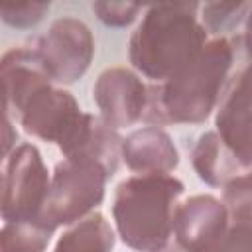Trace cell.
<instances>
[{
  "instance_id": "cell-14",
  "label": "cell",
  "mask_w": 252,
  "mask_h": 252,
  "mask_svg": "<svg viewBox=\"0 0 252 252\" xmlns=\"http://www.w3.org/2000/svg\"><path fill=\"white\" fill-rule=\"evenodd\" d=\"M122 142L124 138L118 136V132L108 126L100 116L89 114V122L71 150L67 158H89L98 161L108 175L112 177L118 169V161L122 158Z\"/></svg>"
},
{
  "instance_id": "cell-13",
  "label": "cell",
  "mask_w": 252,
  "mask_h": 252,
  "mask_svg": "<svg viewBox=\"0 0 252 252\" xmlns=\"http://www.w3.org/2000/svg\"><path fill=\"white\" fill-rule=\"evenodd\" d=\"M191 161L199 179L213 187H224L230 179L246 171L217 130L199 136L191 152Z\"/></svg>"
},
{
  "instance_id": "cell-1",
  "label": "cell",
  "mask_w": 252,
  "mask_h": 252,
  "mask_svg": "<svg viewBox=\"0 0 252 252\" xmlns=\"http://www.w3.org/2000/svg\"><path fill=\"white\" fill-rule=\"evenodd\" d=\"M234 61V45L228 37L209 39L205 47L167 81L148 87L144 122L150 126L201 124L219 106Z\"/></svg>"
},
{
  "instance_id": "cell-12",
  "label": "cell",
  "mask_w": 252,
  "mask_h": 252,
  "mask_svg": "<svg viewBox=\"0 0 252 252\" xmlns=\"http://www.w3.org/2000/svg\"><path fill=\"white\" fill-rule=\"evenodd\" d=\"M122 159L136 175H169L179 165V152L165 130L146 126L124 138Z\"/></svg>"
},
{
  "instance_id": "cell-6",
  "label": "cell",
  "mask_w": 252,
  "mask_h": 252,
  "mask_svg": "<svg viewBox=\"0 0 252 252\" xmlns=\"http://www.w3.org/2000/svg\"><path fill=\"white\" fill-rule=\"evenodd\" d=\"M18 120L26 134L57 144L61 154L69 156L87 126L89 112L81 110L69 91L49 85L32 96Z\"/></svg>"
},
{
  "instance_id": "cell-9",
  "label": "cell",
  "mask_w": 252,
  "mask_h": 252,
  "mask_svg": "<svg viewBox=\"0 0 252 252\" xmlns=\"http://www.w3.org/2000/svg\"><path fill=\"white\" fill-rule=\"evenodd\" d=\"M93 98L100 110V118L118 130L144 118L148 85L130 69L110 67L98 75L93 87Z\"/></svg>"
},
{
  "instance_id": "cell-8",
  "label": "cell",
  "mask_w": 252,
  "mask_h": 252,
  "mask_svg": "<svg viewBox=\"0 0 252 252\" xmlns=\"http://www.w3.org/2000/svg\"><path fill=\"white\" fill-rule=\"evenodd\" d=\"M215 126L246 171H252V59L226 83Z\"/></svg>"
},
{
  "instance_id": "cell-20",
  "label": "cell",
  "mask_w": 252,
  "mask_h": 252,
  "mask_svg": "<svg viewBox=\"0 0 252 252\" xmlns=\"http://www.w3.org/2000/svg\"><path fill=\"white\" fill-rule=\"evenodd\" d=\"M207 252H252V224L232 222Z\"/></svg>"
},
{
  "instance_id": "cell-10",
  "label": "cell",
  "mask_w": 252,
  "mask_h": 252,
  "mask_svg": "<svg viewBox=\"0 0 252 252\" xmlns=\"http://www.w3.org/2000/svg\"><path fill=\"white\" fill-rule=\"evenodd\" d=\"M230 224L224 203L213 195H193L177 205L173 236L187 252H207Z\"/></svg>"
},
{
  "instance_id": "cell-21",
  "label": "cell",
  "mask_w": 252,
  "mask_h": 252,
  "mask_svg": "<svg viewBox=\"0 0 252 252\" xmlns=\"http://www.w3.org/2000/svg\"><path fill=\"white\" fill-rule=\"evenodd\" d=\"M93 10L102 24L112 28H124L138 18L142 6L132 2H94Z\"/></svg>"
},
{
  "instance_id": "cell-17",
  "label": "cell",
  "mask_w": 252,
  "mask_h": 252,
  "mask_svg": "<svg viewBox=\"0 0 252 252\" xmlns=\"http://www.w3.org/2000/svg\"><path fill=\"white\" fill-rule=\"evenodd\" d=\"M232 222L252 224V171H244L222 187L220 199Z\"/></svg>"
},
{
  "instance_id": "cell-3",
  "label": "cell",
  "mask_w": 252,
  "mask_h": 252,
  "mask_svg": "<svg viewBox=\"0 0 252 252\" xmlns=\"http://www.w3.org/2000/svg\"><path fill=\"white\" fill-rule=\"evenodd\" d=\"M173 175H132L118 183L112 219L120 240L136 252H158L173 234V215L183 195Z\"/></svg>"
},
{
  "instance_id": "cell-15",
  "label": "cell",
  "mask_w": 252,
  "mask_h": 252,
  "mask_svg": "<svg viewBox=\"0 0 252 252\" xmlns=\"http://www.w3.org/2000/svg\"><path fill=\"white\" fill-rule=\"evenodd\" d=\"M114 230L100 213H91L71 224L57 240L53 252H112Z\"/></svg>"
},
{
  "instance_id": "cell-18",
  "label": "cell",
  "mask_w": 252,
  "mask_h": 252,
  "mask_svg": "<svg viewBox=\"0 0 252 252\" xmlns=\"http://www.w3.org/2000/svg\"><path fill=\"white\" fill-rule=\"evenodd\" d=\"M250 4H224V2H209L201 6V20L207 32L220 33L234 30L250 12Z\"/></svg>"
},
{
  "instance_id": "cell-2",
  "label": "cell",
  "mask_w": 252,
  "mask_h": 252,
  "mask_svg": "<svg viewBox=\"0 0 252 252\" xmlns=\"http://www.w3.org/2000/svg\"><path fill=\"white\" fill-rule=\"evenodd\" d=\"M195 2L150 6L128 45L130 63L154 83L167 81L209 41Z\"/></svg>"
},
{
  "instance_id": "cell-19",
  "label": "cell",
  "mask_w": 252,
  "mask_h": 252,
  "mask_svg": "<svg viewBox=\"0 0 252 252\" xmlns=\"http://www.w3.org/2000/svg\"><path fill=\"white\" fill-rule=\"evenodd\" d=\"M49 12V2H26V4H4L0 8L2 20L14 28H32L39 24Z\"/></svg>"
},
{
  "instance_id": "cell-23",
  "label": "cell",
  "mask_w": 252,
  "mask_h": 252,
  "mask_svg": "<svg viewBox=\"0 0 252 252\" xmlns=\"http://www.w3.org/2000/svg\"><path fill=\"white\" fill-rule=\"evenodd\" d=\"M158 252H187L181 244H177V242H167L161 250H158Z\"/></svg>"
},
{
  "instance_id": "cell-5",
  "label": "cell",
  "mask_w": 252,
  "mask_h": 252,
  "mask_svg": "<svg viewBox=\"0 0 252 252\" xmlns=\"http://www.w3.org/2000/svg\"><path fill=\"white\" fill-rule=\"evenodd\" d=\"M51 177L39 150L20 144L4 158L2 173V220L20 222L41 219Z\"/></svg>"
},
{
  "instance_id": "cell-7",
  "label": "cell",
  "mask_w": 252,
  "mask_h": 252,
  "mask_svg": "<svg viewBox=\"0 0 252 252\" xmlns=\"http://www.w3.org/2000/svg\"><path fill=\"white\" fill-rule=\"evenodd\" d=\"M53 83L71 85L81 79L94 55V37L77 18H59L33 41Z\"/></svg>"
},
{
  "instance_id": "cell-22",
  "label": "cell",
  "mask_w": 252,
  "mask_h": 252,
  "mask_svg": "<svg viewBox=\"0 0 252 252\" xmlns=\"http://www.w3.org/2000/svg\"><path fill=\"white\" fill-rule=\"evenodd\" d=\"M244 45L252 57V8H250V12L246 16V24H244Z\"/></svg>"
},
{
  "instance_id": "cell-11",
  "label": "cell",
  "mask_w": 252,
  "mask_h": 252,
  "mask_svg": "<svg viewBox=\"0 0 252 252\" xmlns=\"http://www.w3.org/2000/svg\"><path fill=\"white\" fill-rule=\"evenodd\" d=\"M0 77L4 87V110L10 118L12 114L20 116L33 94L53 85L33 43L6 51L0 61Z\"/></svg>"
},
{
  "instance_id": "cell-16",
  "label": "cell",
  "mask_w": 252,
  "mask_h": 252,
  "mask_svg": "<svg viewBox=\"0 0 252 252\" xmlns=\"http://www.w3.org/2000/svg\"><path fill=\"white\" fill-rule=\"evenodd\" d=\"M55 230L43 219L4 222L0 230V252H45Z\"/></svg>"
},
{
  "instance_id": "cell-4",
  "label": "cell",
  "mask_w": 252,
  "mask_h": 252,
  "mask_svg": "<svg viewBox=\"0 0 252 252\" xmlns=\"http://www.w3.org/2000/svg\"><path fill=\"white\" fill-rule=\"evenodd\" d=\"M108 177V171L94 159L65 158L53 169L41 219L59 228L89 217L104 201Z\"/></svg>"
}]
</instances>
